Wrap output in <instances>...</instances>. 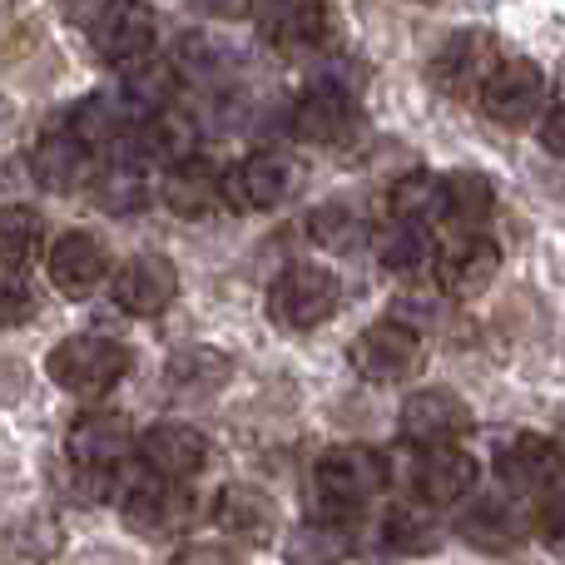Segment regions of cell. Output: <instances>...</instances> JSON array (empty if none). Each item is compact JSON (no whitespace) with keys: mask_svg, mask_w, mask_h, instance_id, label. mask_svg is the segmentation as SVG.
<instances>
[{"mask_svg":"<svg viewBox=\"0 0 565 565\" xmlns=\"http://www.w3.org/2000/svg\"><path fill=\"white\" fill-rule=\"evenodd\" d=\"M129 372V348L105 332H75L45 352V377L70 397H105Z\"/></svg>","mask_w":565,"mask_h":565,"instance_id":"obj_1","label":"cell"},{"mask_svg":"<svg viewBox=\"0 0 565 565\" xmlns=\"http://www.w3.org/2000/svg\"><path fill=\"white\" fill-rule=\"evenodd\" d=\"M342 302V282L332 268L322 264H292L282 268L274 278V288H268V312H274L278 328L288 332H312L322 328V322L338 312Z\"/></svg>","mask_w":565,"mask_h":565,"instance_id":"obj_2","label":"cell"},{"mask_svg":"<svg viewBox=\"0 0 565 565\" xmlns=\"http://www.w3.org/2000/svg\"><path fill=\"white\" fill-rule=\"evenodd\" d=\"M348 358L367 382L397 387V382H412L427 367V342H422V332L407 328V322H372V328H362L358 338H352Z\"/></svg>","mask_w":565,"mask_h":565,"instance_id":"obj_3","label":"cell"},{"mask_svg":"<svg viewBox=\"0 0 565 565\" xmlns=\"http://www.w3.org/2000/svg\"><path fill=\"white\" fill-rule=\"evenodd\" d=\"M312 487H318L322 501H332L342 511L367 507L387 487V457L372 447H358V441L352 447H328L312 467Z\"/></svg>","mask_w":565,"mask_h":565,"instance_id":"obj_4","label":"cell"},{"mask_svg":"<svg viewBox=\"0 0 565 565\" xmlns=\"http://www.w3.org/2000/svg\"><path fill=\"white\" fill-rule=\"evenodd\" d=\"M135 427L119 412H79L65 431V457L85 477H109L115 467H125L135 457Z\"/></svg>","mask_w":565,"mask_h":565,"instance_id":"obj_5","label":"cell"},{"mask_svg":"<svg viewBox=\"0 0 565 565\" xmlns=\"http://www.w3.org/2000/svg\"><path fill=\"white\" fill-rule=\"evenodd\" d=\"M477 95H481V109H487L497 125L521 129L546 105V75H541L536 60H497Z\"/></svg>","mask_w":565,"mask_h":565,"instance_id":"obj_6","label":"cell"},{"mask_svg":"<svg viewBox=\"0 0 565 565\" xmlns=\"http://www.w3.org/2000/svg\"><path fill=\"white\" fill-rule=\"evenodd\" d=\"M224 184H228V204L248 209V214H274L298 194V164L288 154H278V149H258L234 174H224Z\"/></svg>","mask_w":565,"mask_h":565,"instance_id":"obj_7","label":"cell"},{"mask_svg":"<svg viewBox=\"0 0 565 565\" xmlns=\"http://www.w3.org/2000/svg\"><path fill=\"white\" fill-rule=\"evenodd\" d=\"M154 10L145 0H109L95 20H89V45L105 65H125V60H139L154 50Z\"/></svg>","mask_w":565,"mask_h":565,"instance_id":"obj_8","label":"cell"},{"mask_svg":"<svg viewBox=\"0 0 565 565\" xmlns=\"http://www.w3.org/2000/svg\"><path fill=\"white\" fill-rule=\"evenodd\" d=\"M119 516H125V526L139 531V536H174L189 521L184 481H164V477H154V471H145L135 487L119 491Z\"/></svg>","mask_w":565,"mask_h":565,"instance_id":"obj_9","label":"cell"},{"mask_svg":"<svg viewBox=\"0 0 565 565\" xmlns=\"http://www.w3.org/2000/svg\"><path fill=\"white\" fill-rule=\"evenodd\" d=\"M209 516H214L218 536L244 541V546H264V541L278 536V501L264 487H248V481L218 487Z\"/></svg>","mask_w":565,"mask_h":565,"instance_id":"obj_10","label":"cell"},{"mask_svg":"<svg viewBox=\"0 0 565 565\" xmlns=\"http://www.w3.org/2000/svg\"><path fill=\"white\" fill-rule=\"evenodd\" d=\"M397 422L412 447H441V441H457L471 431V407H467V397H457L447 387H422L402 402Z\"/></svg>","mask_w":565,"mask_h":565,"instance_id":"obj_11","label":"cell"},{"mask_svg":"<svg viewBox=\"0 0 565 565\" xmlns=\"http://www.w3.org/2000/svg\"><path fill=\"white\" fill-rule=\"evenodd\" d=\"M135 451H139V461H145V471H154V477H164V481H194L209 461L204 431L189 427V422H159V427H149L145 437L135 441Z\"/></svg>","mask_w":565,"mask_h":565,"instance_id":"obj_12","label":"cell"},{"mask_svg":"<svg viewBox=\"0 0 565 565\" xmlns=\"http://www.w3.org/2000/svg\"><path fill=\"white\" fill-rule=\"evenodd\" d=\"M292 135L302 139V145H322V149H338L348 145L352 135H358L362 115L358 105H352L348 89H332V85H312L308 95L292 105Z\"/></svg>","mask_w":565,"mask_h":565,"instance_id":"obj_13","label":"cell"},{"mask_svg":"<svg viewBox=\"0 0 565 565\" xmlns=\"http://www.w3.org/2000/svg\"><path fill=\"white\" fill-rule=\"evenodd\" d=\"M119 145L129 149V164H179V159H189L194 154V145H199V125L189 115H179L174 105L169 109H154V115H145V119H135L129 125V135L119 139Z\"/></svg>","mask_w":565,"mask_h":565,"instance_id":"obj_14","label":"cell"},{"mask_svg":"<svg viewBox=\"0 0 565 565\" xmlns=\"http://www.w3.org/2000/svg\"><path fill=\"white\" fill-rule=\"evenodd\" d=\"M497 65V35L491 30H457L447 45L431 55V85L441 95H471Z\"/></svg>","mask_w":565,"mask_h":565,"instance_id":"obj_15","label":"cell"},{"mask_svg":"<svg viewBox=\"0 0 565 565\" xmlns=\"http://www.w3.org/2000/svg\"><path fill=\"white\" fill-rule=\"evenodd\" d=\"M50 282L60 288V298H95L109 282V248L95 234H60L50 248Z\"/></svg>","mask_w":565,"mask_h":565,"instance_id":"obj_16","label":"cell"},{"mask_svg":"<svg viewBox=\"0 0 565 565\" xmlns=\"http://www.w3.org/2000/svg\"><path fill=\"white\" fill-rule=\"evenodd\" d=\"M179 298V268L164 254H135L115 274V302L129 318H159Z\"/></svg>","mask_w":565,"mask_h":565,"instance_id":"obj_17","label":"cell"},{"mask_svg":"<svg viewBox=\"0 0 565 565\" xmlns=\"http://www.w3.org/2000/svg\"><path fill=\"white\" fill-rule=\"evenodd\" d=\"M159 194H164V204L174 209L179 218H209L218 214V209L228 204V184L224 174H218L209 159L189 154L179 159V164L164 169V184H159Z\"/></svg>","mask_w":565,"mask_h":565,"instance_id":"obj_18","label":"cell"},{"mask_svg":"<svg viewBox=\"0 0 565 565\" xmlns=\"http://www.w3.org/2000/svg\"><path fill=\"white\" fill-rule=\"evenodd\" d=\"M477 457H467L461 447H451V441H441V447H427V457H422V467L412 471V481H417V497L427 501V507H457V501H467L471 491H477Z\"/></svg>","mask_w":565,"mask_h":565,"instance_id":"obj_19","label":"cell"},{"mask_svg":"<svg viewBox=\"0 0 565 565\" xmlns=\"http://www.w3.org/2000/svg\"><path fill=\"white\" fill-rule=\"evenodd\" d=\"M228 382H234V358L209 348V342H189V348H179L174 358L164 362V387L184 402L218 397Z\"/></svg>","mask_w":565,"mask_h":565,"instance_id":"obj_20","label":"cell"},{"mask_svg":"<svg viewBox=\"0 0 565 565\" xmlns=\"http://www.w3.org/2000/svg\"><path fill=\"white\" fill-rule=\"evenodd\" d=\"M501 477L507 487H516L521 497H546V491L565 487V451L546 437H516L501 451Z\"/></svg>","mask_w":565,"mask_h":565,"instance_id":"obj_21","label":"cell"},{"mask_svg":"<svg viewBox=\"0 0 565 565\" xmlns=\"http://www.w3.org/2000/svg\"><path fill=\"white\" fill-rule=\"evenodd\" d=\"M501 274V248L481 234H467L457 248H447L437 264V282L447 298H481Z\"/></svg>","mask_w":565,"mask_h":565,"instance_id":"obj_22","label":"cell"},{"mask_svg":"<svg viewBox=\"0 0 565 565\" xmlns=\"http://www.w3.org/2000/svg\"><path fill=\"white\" fill-rule=\"evenodd\" d=\"M179 95V65L174 60H159L154 50L139 60H125L119 65V105L135 119L154 115V109H169Z\"/></svg>","mask_w":565,"mask_h":565,"instance_id":"obj_23","label":"cell"},{"mask_svg":"<svg viewBox=\"0 0 565 565\" xmlns=\"http://www.w3.org/2000/svg\"><path fill=\"white\" fill-rule=\"evenodd\" d=\"M258 30L274 50H308L328 35V6L322 0H264L258 6Z\"/></svg>","mask_w":565,"mask_h":565,"instance_id":"obj_24","label":"cell"},{"mask_svg":"<svg viewBox=\"0 0 565 565\" xmlns=\"http://www.w3.org/2000/svg\"><path fill=\"white\" fill-rule=\"evenodd\" d=\"M30 174H35V184L50 189V194H75L89 179V149L79 145L70 129H50V135H40V145L30 149Z\"/></svg>","mask_w":565,"mask_h":565,"instance_id":"obj_25","label":"cell"},{"mask_svg":"<svg viewBox=\"0 0 565 565\" xmlns=\"http://www.w3.org/2000/svg\"><path fill=\"white\" fill-rule=\"evenodd\" d=\"M457 536L477 551H516L526 541V521L507 501H471L457 516Z\"/></svg>","mask_w":565,"mask_h":565,"instance_id":"obj_26","label":"cell"},{"mask_svg":"<svg viewBox=\"0 0 565 565\" xmlns=\"http://www.w3.org/2000/svg\"><path fill=\"white\" fill-rule=\"evenodd\" d=\"M129 125H135V115L119 105V95L79 99V105L70 109V119H65V129L89 149V154H95V149H115L119 139L129 135Z\"/></svg>","mask_w":565,"mask_h":565,"instance_id":"obj_27","label":"cell"},{"mask_svg":"<svg viewBox=\"0 0 565 565\" xmlns=\"http://www.w3.org/2000/svg\"><path fill=\"white\" fill-rule=\"evenodd\" d=\"M491 209H497V189H491L487 174H477V169H457V174L441 179V218H447V224L477 234V228L491 218Z\"/></svg>","mask_w":565,"mask_h":565,"instance_id":"obj_28","label":"cell"},{"mask_svg":"<svg viewBox=\"0 0 565 565\" xmlns=\"http://www.w3.org/2000/svg\"><path fill=\"white\" fill-rule=\"evenodd\" d=\"M308 238L318 248H328V254H352V248H362L372 238V224L362 218L358 204H348V199H328V204H318L308 214Z\"/></svg>","mask_w":565,"mask_h":565,"instance_id":"obj_29","label":"cell"},{"mask_svg":"<svg viewBox=\"0 0 565 565\" xmlns=\"http://www.w3.org/2000/svg\"><path fill=\"white\" fill-rule=\"evenodd\" d=\"M387 214L397 218V224H422V228H427L431 218H441V174H431V169H412V174L392 179Z\"/></svg>","mask_w":565,"mask_h":565,"instance_id":"obj_30","label":"cell"},{"mask_svg":"<svg viewBox=\"0 0 565 565\" xmlns=\"http://www.w3.org/2000/svg\"><path fill=\"white\" fill-rule=\"evenodd\" d=\"M382 546L397 556H431L441 546V526L427 507H397L382 521Z\"/></svg>","mask_w":565,"mask_h":565,"instance_id":"obj_31","label":"cell"},{"mask_svg":"<svg viewBox=\"0 0 565 565\" xmlns=\"http://www.w3.org/2000/svg\"><path fill=\"white\" fill-rule=\"evenodd\" d=\"M149 179H145V169L139 164H115V169H105V174L95 179V204L105 209V214H115V218H129V214H145L149 209Z\"/></svg>","mask_w":565,"mask_h":565,"instance_id":"obj_32","label":"cell"},{"mask_svg":"<svg viewBox=\"0 0 565 565\" xmlns=\"http://www.w3.org/2000/svg\"><path fill=\"white\" fill-rule=\"evenodd\" d=\"M372 244H377V258L387 274H417V268L431 264V244H427V228L422 224H397V218H392Z\"/></svg>","mask_w":565,"mask_h":565,"instance_id":"obj_33","label":"cell"},{"mask_svg":"<svg viewBox=\"0 0 565 565\" xmlns=\"http://www.w3.org/2000/svg\"><path fill=\"white\" fill-rule=\"evenodd\" d=\"M40 234H45V224H40L35 209L25 204L0 209V268H25L40 248Z\"/></svg>","mask_w":565,"mask_h":565,"instance_id":"obj_34","label":"cell"},{"mask_svg":"<svg viewBox=\"0 0 565 565\" xmlns=\"http://www.w3.org/2000/svg\"><path fill=\"white\" fill-rule=\"evenodd\" d=\"M348 531H338L332 521H312V526H302L298 536H292L288 546V561L292 565H338L348 556Z\"/></svg>","mask_w":565,"mask_h":565,"instance_id":"obj_35","label":"cell"},{"mask_svg":"<svg viewBox=\"0 0 565 565\" xmlns=\"http://www.w3.org/2000/svg\"><path fill=\"white\" fill-rule=\"evenodd\" d=\"M35 312V292L25 282V268H0V328H15Z\"/></svg>","mask_w":565,"mask_h":565,"instance_id":"obj_36","label":"cell"},{"mask_svg":"<svg viewBox=\"0 0 565 565\" xmlns=\"http://www.w3.org/2000/svg\"><path fill=\"white\" fill-rule=\"evenodd\" d=\"M224 45H214V40H204V35H189L184 40V50H179V70H189V75H204V79H214L218 70H224Z\"/></svg>","mask_w":565,"mask_h":565,"instance_id":"obj_37","label":"cell"},{"mask_svg":"<svg viewBox=\"0 0 565 565\" xmlns=\"http://www.w3.org/2000/svg\"><path fill=\"white\" fill-rule=\"evenodd\" d=\"M536 501H541V511H536L541 541H546V546H556V551H565V487L546 491V497H536Z\"/></svg>","mask_w":565,"mask_h":565,"instance_id":"obj_38","label":"cell"},{"mask_svg":"<svg viewBox=\"0 0 565 565\" xmlns=\"http://www.w3.org/2000/svg\"><path fill=\"white\" fill-rule=\"evenodd\" d=\"M169 565H238L234 551L218 546V541H194V546H179Z\"/></svg>","mask_w":565,"mask_h":565,"instance_id":"obj_39","label":"cell"},{"mask_svg":"<svg viewBox=\"0 0 565 565\" xmlns=\"http://www.w3.org/2000/svg\"><path fill=\"white\" fill-rule=\"evenodd\" d=\"M541 145H546L551 154H561V159H565V105H561V109H551V115L541 119Z\"/></svg>","mask_w":565,"mask_h":565,"instance_id":"obj_40","label":"cell"},{"mask_svg":"<svg viewBox=\"0 0 565 565\" xmlns=\"http://www.w3.org/2000/svg\"><path fill=\"white\" fill-rule=\"evenodd\" d=\"M60 6H65V15L75 20V25H89V20H95L109 0H60Z\"/></svg>","mask_w":565,"mask_h":565,"instance_id":"obj_41","label":"cell"},{"mask_svg":"<svg viewBox=\"0 0 565 565\" xmlns=\"http://www.w3.org/2000/svg\"><path fill=\"white\" fill-rule=\"evenodd\" d=\"M204 10H214V15H238L244 10V0H199Z\"/></svg>","mask_w":565,"mask_h":565,"instance_id":"obj_42","label":"cell"},{"mask_svg":"<svg viewBox=\"0 0 565 565\" xmlns=\"http://www.w3.org/2000/svg\"><path fill=\"white\" fill-rule=\"evenodd\" d=\"M6 125H10V105L0 99V135H6Z\"/></svg>","mask_w":565,"mask_h":565,"instance_id":"obj_43","label":"cell"},{"mask_svg":"<svg viewBox=\"0 0 565 565\" xmlns=\"http://www.w3.org/2000/svg\"><path fill=\"white\" fill-rule=\"evenodd\" d=\"M417 6H431V0H417Z\"/></svg>","mask_w":565,"mask_h":565,"instance_id":"obj_44","label":"cell"}]
</instances>
